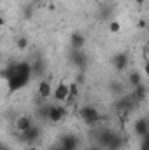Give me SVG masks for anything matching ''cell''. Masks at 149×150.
I'll return each mask as SVG.
<instances>
[{
  "label": "cell",
  "mask_w": 149,
  "mask_h": 150,
  "mask_svg": "<svg viewBox=\"0 0 149 150\" xmlns=\"http://www.w3.org/2000/svg\"><path fill=\"white\" fill-rule=\"evenodd\" d=\"M19 134H21V142H25V143H28V145H34L39 138H40V129H39L37 126H34V127H30L28 131L19 133Z\"/></svg>",
  "instance_id": "30bf717a"
},
{
  "label": "cell",
  "mask_w": 149,
  "mask_h": 150,
  "mask_svg": "<svg viewBox=\"0 0 149 150\" xmlns=\"http://www.w3.org/2000/svg\"><path fill=\"white\" fill-rule=\"evenodd\" d=\"M79 117H81V119L84 120V124H88V126H95V124L100 122V112H98L95 107H91V105L81 107Z\"/></svg>",
  "instance_id": "7a4b0ae2"
},
{
  "label": "cell",
  "mask_w": 149,
  "mask_h": 150,
  "mask_svg": "<svg viewBox=\"0 0 149 150\" xmlns=\"http://www.w3.org/2000/svg\"><path fill=\"white\" fill-rule=\"evenodd\" d=\"M60 150H65V149H63V147H60Z\"/></svg>",
  "instance_id": "f546056e"
},
{
  "label": "cell",
  "mask_w": 149,
  "mask_h": 150,
  "mask_svg": "<svg viewBox=\"0 0 149 150\" xmlns=\"http://www.w3.org/2000/svg\"><path fill=\"white\" fill-rule=\"evenodd\" d=\"M146 94H148V87H146L144 84H140V86L133 87V98H135V101H137V103L144 101V100H146Z\"/></svg>",
  "instance_id": "5bb4252c"
},
{
  "label": "cell",
  "mask_w": 149,
  "mask_h": 150,
  "mask_svg": "<svg viewBox=\"0 0 149 150\" xmlns=\"http://www.w3.org/2000/svg\"><path fill=\"white\" fill-rule=\"evenodd\" d=\"M146 26H148V21H146V19H142V18H140V19H139V21H137V28H139V30H144V28H146Z\"/></svg>",
  "instance_id": "603a6c76"
},
{
  "label": "cell",
  "mask_w": 149,
  "mask_h": 150,
  "mask_svg": "<svg viewBox=\"0 0 149 150\" xmlns=\"http://www.w3.org/2000/svg\"><path fill=\"white\" fill-rule=\"evenodd\" d=\"M86 150H104V149H102L100 145H97V143H95V145H90V147H88Z\"/></svg>",
  "instance_id": "d4e9b609"
},
{
  "label": "cell",
  "mask_w": 149,
  "mask_h": 150,
  "mask_svg": "<svg viewBox=\"0 0 149 150\" xmlns=\"http://www.w3.org/2000/svg\"><path fill=\"white\" fill-rule=\"evenodd\" d=\"M14 127H16L19 133H25V131H28L30 127H34V120H32L30 115H19V117L16 119V122H14Z\"/></svg>",
  "instance_id": "8fae6325"
},
{
  "label": "cell",
  "mask_w": 149,
  "mask_h": 150,
  "mask_svg": "<svg viewBox=\"0 0 149 150\" xmlns=\"http://www.w3.org/2000/svg\"><path fill=\"white\" fill-rule=\"evenodd\" d=\"M111 63L116 72H125L128 68V54L126 52H116L111 58Z\"/></svg>",
  "instance_id": "277c9868"
},
{
  "label": "cell",
  "mask_w": 149,
  "mask_h": 150,
  "mask_svg": "<svg viewBox=\"0 0 149 150\" xmlns=\"http://www.w3.org/2000/svg\"><path fill=\"white\" fill-rule=\"evenodd\" d=\"M140 150H149V134L140 138Z\"/></svg>",
  "instance_id": "44dd1931"
},
{
  "label": "cell",
  "mask_w": 149,
  "mask_h": 150,
  "mask_svg": "<svg viewBox=\"0 0 149 150\" xmlns=\"http://www.w3.org/2000/svg\"><path fill=\"white\" fill-rule=\"evenodd\" d=\"M69 58H70L72 65H75L77 68H84V67H86V59H88V58H86V54H84L82 49H70Z\"/></svg>",
  "instance_id": "52a82bcc"
},
{
  "label": "cell",
  "mask_w": 149,
  "mask_h": 150,
  "mask_svg": "<svg viewBox=\"0 0 149 150\" xmlns=\"http://www.w3.org/2000/svg\"><path fill=\"white\" fill-rule=\"evenodd\" d=\"M109 32H111V33H119V32H121V25H119V21L112 19L111 23H109Z\"/></svg>",
  "instance_id": "d6986e66"
},
{
  "label": "cell",
  "mask_w": 149,
  "mask_h": 150,
  "mask_svg": "<svg viewBox=\"0 0 149 150\" xmlns=\"http://www.w3.org/2000/svg\"><path fill=\"white\" fill-rule=\"evenodd\" d=\"M2 77L9 82V89L11 91H18L23 86H27L30 82V79L34 77L32 63H14V65H9L7 68L2 70Z\"/></svg>",
  "instance_id": "6da1fadb"
},
{
  "label": "cell",
  "mask_w": 149,
  "mask_h": 150,
  "mask_svg": "<svg viewBox=\"0 0 149 150\" xmlns=\"http://www.w3.org/2000/svg\"><path fill=\"white\" fill-rule=\"evenodd\" d=\"M116 134H117V133H116L114 129H102V131L98 133V136H97V145H100L102 149H107L109 143L114 140Z\"/></svg>",
  "instance_id": "8992f818"
},
{
  "label": "cell",
  "mask_w": 149,
  "mask_h": 150,
  "mask_svg": "<svg viewBox=\"0 0 149 150\" xmlns=\"http://www.w3.org/2000/svg\"><path fill=\"white\" fill-rule=\"evenodd\" d=\"M70 96V89H69V84L67 82H58V86H56V89L53 91V98L56 100V101H60V103H63V101H67V98Z\"/></svg>",
  "instance_id": "5b68a950"
},
{
  "label": "cell",
  "mask_w": 149,
  "mask_h": 150,
  "mask_svg": "<svg viewBox=\"0 0 149 150\" xmlns=\"http://www.w3.org/2000/svg\"><path fill=\"white\" fill-rule=\"evenodd\" d=\"M146 59L149 61V44L146 45Z\"/></svg>",
  "instance_id": "4316f807"
},
{
  "label": "cell",
  "mask_w": 149,
  "mask_h": 150,
  "mask_svg": "<svg viewBox=\"0 0 149 150\" xmlns=\"http://www.w3.org/2000/svg\"><path fill=\"white\" fill-rule=\"evenodd\" d=\"M135 2V5H139V7H142L144 4H146V0H133Z\"/></svg>",
  "instance_id": "484cf974"
},
{
  "label": "cell",
  "mask_w": 149,
  "mask_h": 150,
  "mask_svg": "<svg viewBox=\"0 0 149 150\" xmlns=\"http://www.w3.org/2000/svg\"><path fill=\"white\" fill-rule=\"evenodd\" d=\"M121 89H123V86L119 82H112L111 84V91H114V93H121Z\"/></svg>",
  "instance_id": "7402d4cb"
},
{
  "label": "cell",
  "mask_w": 149,
  "mask_h": 150,
  "mask_svg": "<svg viewBox=\"0 0 149 150\" xmlns=\"http://www.w3.org/2000/svg\"><path fill=\"white\" fill-rule=\"evenodd\" d=\"M46 70V63L42 59H37L35 63H32V72H34V77H42Z\"/></svg>",
  "instance_id": "2e32d148"
},
{
  "label": "cell",
  "mask_w": 149,
  "mask_h": 150,
  "mask_svg": "<svg viewBox=\"0 0 149 150\" xmlns=\"http://www.w3.org/2000/svg\"><path fill=\"white\" fill-rule=\"evenodd\" d=\"M16 47H18L19 51H25V49L28 47V38L27 37H18L16 38Z\"/></svg>",
  "instance_id": "ac0fdd59"
},
{
  "label": "cell",
  "mask_w": 149,
  "mask_h": 150,
  "mask_svg": "<svg viewBox=\"0 0 149 150\" xmlns=\"http://www.w3.org/2000/svg\"><path fill=\"white\" fill-rule=\"evenodd\" d=\"M128 84H130L132 87L140 86V84H142V75H140V72H137V70L130 72V74H128Z\"/></svg>",
  "instance_id": "9a60e30c"
},
{
  "label": "cell",
  "mask_w": 149,
  "mask_h": 150,
  "mask_svg": "<svg viewBox=\"0 0 149 150\" xmlns=\"http://www.w3.org/2000/svg\"><path fill=\"white\" fill-rule=\"evenodd\" d=\"M37 93H39V96L40 98H49L51 94H53V87H51V82L49 80H42L40 79V82H39V86H37Z\"/></svg>",
  "instance_id": "7c38bea8"
},
{
  "label": "cell",
  "mask_w": 149,
  "mask_h": 150,
  "mask_svg": "<svg viewBox=\"0 0 149 150\" xmlns=\"http://www.w3.org/2000/svg\"><path fill=\"white\" fill-rule=\"evenodd\" d=\"M65 117H67V110H65L62 105H51V107H49L47 120H49L51 124H58V122H62Z\"/></svg>",
  "instance_id": "3957f363"
},
{
  "label": "cell",
  "mask_w": 149,
  "mask_h": 150,
  "mask_svg": "<svg viewBox=\"0 0 149 150\" xmlns=\"http://www.w3.org/2000/svg\"><path fill=\"white\" fill-rule=\"evenodd\" d=\"M60 147H63L65 150H75L79 147V140H77V136L75 134H70V133H67V134H63L62 138H60Z\"/></svg>",
  "instance_id": "9c48e42d"
},
{
  "label": "cell",
  "mask_w": 149,
  "mask_h": 150,
  "mask_svg": "<svg viewBox=\"0 0 149 150\" xmlns=\"http://www.w3.org/2000/svg\"><path fill=\"white\" fill-rule=\"evenodd\" d=\"M86 44V37L79 32L70 33V49H82Z\"/></svg>",
  "instance_id": "4fadbf2b"
},
{
  "label": "cell",
  "mask_w": 149,
  "mask_h": 150,
  "mask_svg": "<svg viewBox=\"0 0 149 150\" xmlns=\"http://www.w3.org/2000/svg\"><path fill=\"white\" fill-rule=\"evenodd\" d=\"M27 150H39V149H37V147H34V145H30V147H28Z\"/></svg>",
  "instance_id": "f1b7e54d"
},
{
  "label": "cell",
  "mask_w": 149,
  "mask_h": 150,
  "mask_svg": "<svg viewBox=\"0 0 149 150\" xmlns=\"http://www.w3.org/2000/svg\"><path fill=\"white\" fill-rule=\"evenodd\" d=\"M142 72H144V75L149 79V61H146V63H144V70H142Z\"/></svg>",
  "instance_id": "cb8c5ba5"
},
{
  "label": "cell",
  "mask_w": 149,
  "mask_h": 150,
  "mask_svg": "<svg viewBox=\"0 0 149 150\" xmlns=\"http://www.w3.org/2000/svg\"><path fill=\"white\" fill-rule=\"evenodd\" d=\"M69 89H70V96H74V98H77V94H79V84L77 82H70L69 84Z\"/></svg>",
  "instance_id": "ffe728a7"
},
{
  "label": "cell",
  "mask_w": 149,
  "mask_h": 150,
  "mask_svg": "<svg viewBox=\"0 0 149 150\" xmlns=\"http://www.w3.org/2000/svg\"><path fill=\"white\" fill-rule=\"evenodd\" d=\"M123 143H125V140L121 138V134H116V136H114V140L109 143V147H107L105 150H121Z\"/></svg>",
  "instance_id": "e0dca14e"
},
{
  "label": "cell",
  "mask_w": 149,
  "mask_h": 150,
  "mask_svg": "<svg viewBox=\"0 0 149 150\" xmlns=\"http://www.w3.org/2000/svg\"><path fill=\"white\" fill-rule=\"evenodd\" d=\"M0 150H11V149H9L7 145H2V147H0Z\"/></svg>",
  "instance_id": "83f0119b"
},
{
  "label": "cell",
  "mask_w": 149,
  "mask_h": 150,
  "mask_svg": "<svg viewBox=\"0 0 149 150\" xmlns=\"http://www.w3.org/2000/svg\"><path fill=\"white\" fill-rule=\"evenodd\" d=\"M133 131H135V134H137L139 138L148 136L149 134V119H146V117L137 119L135 124H133Z\"/></svg>",
  "instance_id": "ba28073f"
}]
</instances>
